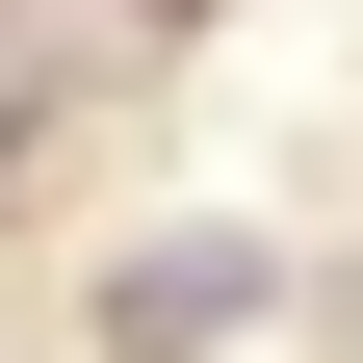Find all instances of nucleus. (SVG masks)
Returning a JSON list of instances; mask_svg holds the SVG:
<instances>
[{"mask_svg":"<svg viewBox=\"0 0 363 363\" xmlns=\"http://www.w3.org/2000/svg\"><path fill=\"white\" fill-rule=\"evenodd\" d=\"M104 337H130V363H208V337H259V234H156V259H104Z\"/></svg>","mask_w":363,"mask_h":363,"instance_id":"f257e3e1","label":"nucleus"}]
</instances>
